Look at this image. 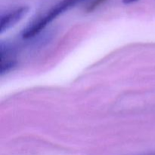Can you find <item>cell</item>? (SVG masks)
<instances>
[{
    "instance_id": "obj_1",
    "label": "cell",
    "mask_w": 155,
    "mask_h": 155,
    "mask_svg": "<svg viewBox=\"0 0 155 155\" xmlns=\"http://www.w3.org/2000/svg\"><path fill=\"white\" fill-rule=\"evenodd\" d=\"M83 1L85 0H61L52 8L50 9L44 16L41 17L40 18L36 20L34 22L30 24L24 30L22 36L24 39H29L36 36L42 30H44V28H45L46 26L48 25L51 21L56 19L59 15Z\"/></svg>"
},
{
    "instance_id": "obj_2",
    "label": "cell",
    "mask_w": 155,
    "mask_h": 155,
    "mask_svg": "<svg viewBox=\"0 0 155 155\" xmlns=\"http://www.w3.org/2000/svg\"><path fill=\"white\" fill-rule=\"evenodd\" d=\"M29 12L28 6H20L5 15H2L0 20V34L7 31L26 16Z\"/></svg>"
},
{
    "instance_id": "obj_3",
    "label": "cell",
    "mask_w": 155,
    "mask_h": 155,
    "mask_svg": "<svg viewBox=\"0 0 155 155\" xmlns=\"http://www.w3.org/2000/svg\"><path fill=\"white\" fill-rule=\"evenodd\" d=\"M1 54V64H0V74L3 76L10 71H13L17 65V61L14 57V51L12 47L8 44L1 43L0 45Z\"/></svg>"
},
{
    "instance_id": "obj_4",
    "label": "cell",
    "mask_w": 155,
    "mask_h": 155,
    "mask_svg": "<svg viewBox=\"0 0 155 155\" xmlns=\"http://www.w3.org/2000/svg\"><path fill=\"white\" fill-rule=\"evenodd\" d=\"M107 0H92L88 4L86 8V12L87 13H90L99 8L101 5L104 4Z\"/></svg>"
},
{
    "instance_id": "obj_5",
    "label": "cell",
    "mask_w": 155,
    "mask_h": 155,
    "mask_svg": "<svg viewBox=\"0 0 155 155\" xmlns=\"http://www.w3.org/2000/svg\"><path fill=\"white\" fill-rule=\"evenodd\" d=\"M139 1V0H123V2L124 4H132L133 2H136Z\"/></svg>"
}]
</instances>
